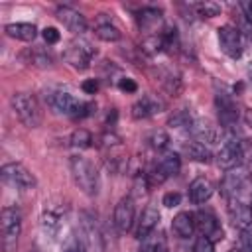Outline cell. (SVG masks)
I'll return each mask as SVG.
<instances>
[{"label":"cell","instance_id":"1","mask_svg":"<svg viewBox=\"0 0 252 252\" xmlns=\"http://www.w3.org/2000/svg\"><path fill=\"white\" fill-rule=\"evenodd\" d=\"M69 167H71V175H73L75 185L85 195L94 197L100 189V179H98V171H96L94 163L83 156H71Z\"/></svg>","mask_w":252,"mask_h":252},{"label":"cell","instance_id":"2","mask_svg":"<svg viewBox=\"0 0 252 252\" xmlns=\"http://www.w3.org/2000/svg\"><path fill=\"white\" fill-rule=\"evenodd\" d=\"M10 104H12L14 114L18 116V120L26 128H37L41 124V120H43L41 106H39V102H37V98L33 94H30V93H16V94H12Z\"/></svg>","mask_w":252,"mask_h":252},{"label":"cell","instance_id":"3","mask_svg":"<svg viewBox=\"0 0 252 252\" xmlns=\"http://www.w3.org/2000/svg\"><path fill=\"white\" fill-rule=\"evenodd\" d=\"M67 213H69V205L63 199L55 197V199L45 201L43 211H41V228L49 236H55L67 219Z\"/></svg>","mask_w":252,"mask_h":252},{"label":"cell","instance_id":"4","mask_svg":"<svg viewBox=\"0 0 252 252\" xmlns=\"http://www.w3.org/2000/svg\"><path fill=\"white\" fill-rule=\"evenodd\" d=\"M0 226H2V244L8 252H12L18 244L20 232H22V213L18 207H4L0 215Z\"/></svg>","mask_w":252,"mask_h":252},{"label":"cell","instance_id":"5","mask_svg":"<svg viewBox=\"0 0 252 252\" xmlns=\"http://www.w3.org/2000/svg\"><path fill=\"white\" fill-rule=\"evenodd\" d=\"M49 104L59 114H65V116H87V114H91V108H94V104H87V102L75 98L67 91H55V93H51Z\"/></svg>","mask_w":252,"mask_h":252},{"label":"cell","instance_id":"6","mask_svg":"<svg viewBox=\"0 0 252 252\" xmlns=\"http://www.w3.org/2000/svg\"><path fill=\"white\" fill-rule=\"evenodd\" d=\"M0 175H2V181H4L6 185H10V187H14V189H20V191H30V189H33V187L37 185L33 173H32L26 165H22V163H18V161L4 163Z\"/></svg>","mask_w":252,"mask_h":252},{"label":"cell","instance_id":"7","mask_svg":"<svg viewBox=\"0 0 252 252\" xmlns=\"http://www.w3.org/2000/svg\"><path fill=\"white\" fill-rule=\"evenodd\" d=\"M94 53L96 51H94V47L89 41H85V39H73L67 45V49H65V61L71 67H75L79 71H85V69L91 67V61H93Z\"/></svg>","mask_w":252,"mask_h":252},{"label":"cell","instance_id":"8","mask_svg":"<svg viewBox=\"0 0 252 252\" xmlns=\"http://www.w3.org/2000/svg\"><path fill=\"white\" fill-rule=\"evenodd\" d=\"M219 45L222 53H226L230 59H238L242 55V33L234 26H222L219 28Z\"/></svg>","mask_w":252,"mask_h":252},{"label":"cell","instance_id":"9","mask_svg":"<svg viewBox=\"0 0 252 252\" xmlns=\"http://www.w3.org/2000/svg\"><path fill=\"white\" fill-rule=\"evenodd\" d=\"M242 158H244L242 144H240L236 138H228V140L220 146V150H219V154H217V163H219V167L230 171V169H234V167L242 161Z\"/></svg>","mask_w":252,"mask_h":252},{"label":"cell","instance_id":"10","mask_svg":"<svg viewBox=\"0 0 252 252\" xmlns=\"http://www.w3.org/2000/svg\"><path fill=\"white\" fill-rule=\"evenodd\" d=\"M215 104H217L219 120H220L222 128H232L238 122V106H236L234 98L228 93L220 91L215 94Z\"/></svg>","mask_w":252,"mask_h":252},{"label":"cell","instance_id":"11","mask_svg":"<svg viewBox=\"0 0 252 252\" xmlns=\"http://www.w3.org/2000/svg\"><path fill=\"white\" fill-rule=\"evenodd\" d=\"M134 217H136V209H134V201L132 197H122L116 207H114V215H112V222L120 232H128L134 224Z\"/></svg>","mask_w":252,"mask_h":252},{"label":"cell","instance_id":"12","mask_svg":"<svg viewBox=\"0 0 252 252\" xmlns=\"http://www.w3.org/2000/svg\"><path fill=\"white\" fill-rule=\"evenodd\" d=\"M57 20L69 30V32H73V33H85L87 32V18L79 12V10H75V8H71V6H59L57 8Z\"/></svg>","mask_w":252,"mask_h":252},{"label":"cell","instance_id":"13","mask_svg":"<svg viewBox=\"0 0 252 252\" xmlns=\"http://www.w3.org/2000/svg\"><path fill=\"white\" fill-rule=\"evenodd\" d=\"M228 217L234 226L246 230L252 224V207L240 199H228Z\"/></svg>","mask_w":252,"mask_h":252},{"label":"cell","instance_id":"14","mask_svg":"<svg viewBox=\"0 0 252 252\" xmlns=\"http://www.w3.org/2000/svg\"><path fill=\"white\" fill-rule=\"evenodd\" d=\"M163 110V102L158 98V96H152V94H144L142 98H138L134 104H132V116L136 120H146L158 112Z\"/></svg>","mask_w":252,"mask_h":252},{"label":"cell","instance_id":"15","mask_svg":"<svg viewBox=\"0 0 252 252\" xmlns=\"http://www.w3.org/2000/svg\"><path fill=\"white\" fill-rule=\"evenodd\" d=\"M195 226L201 230L203 236L213 238H222V230L219 228V220L213 213L209 211H197L195 213Z\"/></svg>","mask_w":252,"mask_h":252},{"label":"cell","instance_id":"16","mask_svg":"<svg viewBox=\"0 0 252 252\" xmlns=\"http://www.w3.org/2000/svg\"><path fill=\"white\" fill-rule=\"evenodd\" d=\"M179 169H181V158L177 154H173V152H167V154H163L159 158V161L156 165V179L163 181V179H167L171 175H177Z\"/></svg>","mask_w":252,"mask_h":252},{"label":"cell","instance_id":"17","mask_svg":"<svg viewBox=\"0 0 252 252\" xmlns=\"http://www.w3.org/2000/svg\"><path fill=\"white\" fill-rule=\"evenodd\" d=\"M189 130H191L193 138H195L197 142H201V144H213V142L219 140V132H217V128H215L211 122H207V120L193 118L191 124H189Z\"/></svg>","mask_w":252,"mask_h":252},{"label":"cell","instance_id":"18","mask_svg":"<svg viewBox=\"0 0 252 252\" xmlns=\"http://www.w3.org/2000/svg\"><path fill=\"white\" fill-rule=\"evenodd\" d=\"M158 222H159V211L156 209V207H146V211L142 213V217H140V220H138V228H136V238H140V240H146L152 232H154V228L158 226Z\"/></svg>","mask_w":252,"mask_h":252},{"label":"cell","instance_id":"19","mask_svg":"<svg viewBox=\"0 0 252 252\" xmlns=\"http://www.w3.org/2000/svg\"><path fill=\"white\" fill-rule=\"evenodd\" d=\"M213 189H215V187H213V183H211L207 177H197V179H193L191 185H189V199H191V203L203 205L205 201L211 199Z\"/></svg>","mask_w":252,"mask_h":252},{"label":"cell","instance_id":"20","mask_svg":"<svg viewBox=\"0 0 252 252\" xmlns=\"http://www.w3.org/2000/svg\"><path fill=\"white\" fill-rule=\"evenodd\" d=\"M6 35L14 37V39H20V41H32L35 39L37 35V28L33 24H28V22H16V24H8L4 28Z\"/></svg>","mask_w":252,"mask_h":252},{"label":"cell","instance_id":"21","mask_svg":"<svg viewBox=\"0 0 252 252\" xmlns=\"http://www.w3.org/2000/svg\"><path fill=\"white\" fill-rule=\"evenodd\" d=\"M171 228L179 238H189L193 236L195 230V215L191 213H177L171 220Z\"/></svg>","mask_w":252,"mask_h":252},{"label":"cell","instance_id":"22","mask_svg":"<svg viewBox=\"0 0 252 252\" xmlns=\"http://www.w3.org/2000/svg\"><path fill=\"white\" fill-rule=\"evenodd\" d=\"M244 173L242 171H234V169H230L226 175H224V179H222V183H220V189H222V193L228 197V199H234L236 197V193L244 187Z\"/></svg>","mask_w":252,"mask_h":252},{"label":"cell","instance_id":"23","mask_svg":"<svg viewBox=\"0 0 252 252\" xmlns=\"http://www.w3.org/2000/svg\"><path fill=\"white\" fill-rule=\"evenodd\" d=\"M81 226H83V234H85V238H87V244H89L91 248L100 250V248H102V236H100V230H98L94 219L89 217V215H83Z\"/></svg>","mask_w":252,"mask_h":252},{"label":"cell","instance_id":"24","mask_svg":"<svg viewBox=\"0 0 252 252\" xmlns=\"http://www.w3.org/2000/svg\"><path fill=\"white\" fill-rule=\"evenodd\" d=\"M158 77H159V81H161V87H163L171 96H177V94L181 93L183 83H181V77H179V73H177V71L161 67V69H159V73H158Z\"/></svg>","mask_w":252,"mask_h":252},{"label":"cell","instance_id":"25","mask_svg":"<svg viewBox=\"0 0 252 252\" xmlns=\"http://www.w3.org/2000/svg\"><path fill=\"white\" fill-rule=\"evenodd\" d=\"M183 152H185L191 159L201 161V163H209L211 158H213L211 150H209L205 144L197 142V140H193V142H185V144H183Z\"/></svg>","mask_w":252,"mask_h":252},{"label":"cell","instance_id":"26","mask_svg":"<svg viewBox=\"0 0 252 252\" xmlns=\"http://www.w3.org/2000/svg\"><path fill=\"white\" fill-rule=\"evenodd\" d=\"M94 33H96V37H98V39H102V41H108V43H114V41H118V39L122 37L120 30H118L114 24H110V22L98 24V26L94 28Z\"/></svg>","mask_w":252,"mask_h":252},{"label":"cell","instance_id":"27","mask_svg":"<svg viewBox=\"0 0 252 252\" xmlns=\"http://www.w3.org/2000/svg\"><path fill=\"white\" fill-rule=\"evenodd\" d=\"M93 144V134L85 128H77L73 134H71V146L73 148H79V150H87L91 148Z\"/></svg>","mask_w":252,"mask_h":252},{"label":"cell","instance_id":"28","mask_svg":"<svg viewBox=\"0 0 252 252\" xmlns=\"http://www.w3.org/2000/svg\"><path fill=\"white\" fill-rule=\"evenodd\" d=\"M159 18H161V12L158 10V8H144V10H140V14H138V20H140V26L142 28H150V26H154V24H158L159 22Z\"/></svg>","mask_w":252,"mask_h":252},{"label":"cell","instance_id":"29","mask_svg":"<svg viewBox=\"0 0 252 252\" xmlns=\"http://www.w3.org/2000/svg\"><path fill=\"white\" fill-rule=\"evenodd\" d=\"M193 8H195L197 16H201V18H215L220 12V6L217 2H197V4H193Z\"/></svg>","mask_w":252,"mask_h":252},{"label":"cell","instance_id":"30","mask_svg":"<svg viewBox=\"0 0 252 252\" xmlns=\"http://www.w3.org/2000/svg\"><path fill=\"white\" fill-rule=\"evenodd\" d=\"M191 120H193L191 112H189V110H185V108H179V110H175V112L169 116L167 124H169V126H175V128H183V126H187V128H189Z\"/></svg>","mask_w":252,"mask_h":252},{"label":"cell","instance_id":"31","mask_svg":"<svg viewBox=\"0 0 252 252\" xmlns=\"http://www.w3.org/2000/svg\"><path fill=\"white\" fill-rule=\"evenodd\" d=\"M28 55H30V63L35 67H49L53 63V57L49 53H45L43 49H33Z\"/></svg>","mask_w":252,"mask_h":252},{"label":"cell","instance_id":"32","mask_svg":"<svg viewBox=\"0 0 252 252\" xmlns=\"http://www.w3.org/2000/svg\"><path fill=\"white\" fill-rule=\"evenodd\" d=\"M148 142H150L152 148H156V150H163V148L169 144V136H167L163 130H154V132L148 136Z\"/></svg>","mask_w":252,"mask_h":252},{"label":"cell","instance_id":"33","mask_svg":"<svg viewBox=\"0 0 252 252\" xmlns=\"http://www.w3.org/2000/svg\"><path fill=\"white\" fill-rule=\"evenodd\" d=\"M193 252H215V244H213V240L209 236L201 234L193 244Z\"/></svg>","mask_w":252,"mask_h":252},{"label":"cell","instance_id":"34","mask_svg":"<svg viewBox=\"0 0 252 252\" xmlns=\"http://www.w3.org/2000/svg\"><path fill=\"white\" fill-rule=\"evenodd\" d=\"M240 252H252V232L242 230L240 234Z\"/></svg>","mask_w":252,"mask_h":252},{"label":"cell","instance_id":"35","mask_svg":"<svg viewBox=\"0 0 252 252\" xmlns=\"http://www.w3.org/2000/svg\"><path fill=\"white\" fill-rule=\"evenodd\" d=\"M118 89H120V91H124V93H136V91H138V85H136V81H134V79L124 77V79H120Z\"/></svg>","mask_w":252,"mask_h":252},{"label":"cell","instance_id":"36","mask_svg":"<svg viewBox=\"0 0 252 252\" xmlns=\"http://www.w3.org/2000/svg\"><path fill=\"white\" fill-rule=\"evenodd\" d=\"M63 252H85V244L81 238H71L67 246L63 248Z\"/></svg>","mask_w":252,"mask_h":252},{"label":"cell","instance_id":"37","mask_svg":"<svg viewBox=\"0 0 252 252\" xmlns=\"http://www.w3.org/2000/svg\"><path fill=\"white\" fill-rule=\"evenodd\" d=\"M59 32L55 30V28H45L43 30V39H45V43H49V45H53V43H57L59 41Z\"/></svg>","mask_w":252,"mask_h":252},{"label":"cell","instance_id":"38","mask_svg":"<svg viewBox=\"0 0 252 252\" xmlns=\"http://www.w3.org/2000/svg\"><path fill=\"white\" fill-rule=\"evenodd\" d=\"M179 203H181V195H179V193L171 191V193H165V195H163V205H165V207H177Z\"/></svg>","mask_w":252,"mask_h":252},{"label":"cell","instance_id":"39","mask_svg":"<svg viewBox=\"0 0 252 252\" xmlns=\"http://www.w3.org/2000/svg\"><path fill=\"white\" fill-rule=\"evenodd\" d=\"M240 33H242V37H246V39L252 43V20H250V18H244V20H242Z\"/></svg>","mask_w":252,"mask_h":252},{"label":"cell","instance_id":"40","mask_svg":"<svg viewBox=\"0 0 252 252\" xmlns=\"http://www.w3.org/2000/svg\"><path fill=\"white\" fill-rule=\"evenodd\" d=\"M96 89H98V83H96L94 79H89V81H85V83H83V91H85V93H89V94H94V93H96Z\"/></svg>","mask_w":252,"mask_h":252},{"label":"cell","instance_id":"41","mask_svg":"<svg viewBox=\"0 0 252 252\" xmlns=\"http://www.w3.org/2000/svg\"><path fill=\"white\" fill-rule=\"evenodd\" d=\"M140 252H159V246L158 244H146Z\"/></svg>","mask_w":252,"mask_h":252},{"label":"cell","instance_id":"42","mask_svg":"<svg viewBox=\"0 0 252 252\" xmlns=\"http://www.w3.org/2000/svg\"><path fill=\"white\" fill-rule=\"evenodd\" d=\"M244 122L252 128V110H250V108H248V110H244Z\"/></svg>","mask_w":252,"mask_h":252},{"label":"cell","instance_id":"43","mask_svg":"<svg viewBox=\"0 0 252 252\" xmlns=\"http://www.w3.org/2000/svg\"><path fill=\"white\" fill-rule=\"evenodd\" d=\"M248 77H250V83H252V63L248 65Z\"/></svg>","mask_w":252,"mask_h":252},{"label":"cell","instance_id":"44","mask_svg":"<svg viewBox=\"0 0 252 252\" xmlns=\"http://www.w3.org/2000/svg\"><path fill=\"white\" fill-rule=\"evenodd\" d=\"M230 252H236V250H230ZM238 252H240V250H238Z\"/></svg>","mask_w":252,"mask_h":252}]
</instances>
